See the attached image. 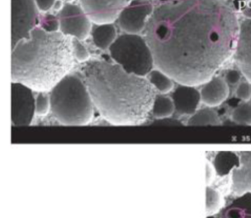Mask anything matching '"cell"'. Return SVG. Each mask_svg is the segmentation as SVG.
<instances>
[{
  "label": "cell",
  "instance_id": "6da1fadb",
  "mask_svg": "<svg viewBox=\"0 0 251 218\" xmlns=\"http://www.w3.org/2000/svg\"><path fill=\"white\" fill-rule=\"evenodd\" d=\"M239 26L222 0H170L155 8L144 32L155 67L180 84L196 86L233 55Z\"/></svg>",
  "mask_w": 251,
  "mask_h": 218
},
{
  "label": "cell",
  "instance_id": "7a4b0ae2",
  "mask_svg": "<svg viewBox=\"0 0 251 218\" xmlns=\"http://www.w3.org/2000/svg\"><path fill=\"white\" fill-rule=\"evenodd\" d=\"M82 72L95 107L106 120L119 125L145 121L157 95L148 80L106 61H87Z\"/></svg>",
  "mask_w": 251,
  "mask_h": 218
},
{
  "label": "cell",
  "instance_id": "3957f363",
  "mask_svg": "<svg viewBox=\"0 0 251 218\" xmlns=\"http://www.w3.org/2000/svg\"><path fill=\"white\" fill-rule=\"evenodd\" d=\"M73 42L62 32L36 27L12 49L11 80L37 91L51 90L74 66Z\"/></svg>",
  "mask_w": 251,
  "mask_h": 218
},
{
  "label": "cell",
  "instance_id": "277c9868",
  "mask_svg": "<svg viewBox=\"0 0 251 218\" xmlns=\"http://www.w3.org/2000/svg\"><path fill=\"white\" fill-rule=\"evenodd\" d=\"M50 110L66 125H84L93 117L95 104L86 83L68 74L50 90Z\"/></svg>",
  "mask_w": 251,
  "mask_h": 218
},
{
  "label": "cell",
  "instance_id": "5b68a950",
  "mask_svg": "<svg viewBox=\"0 0 251 218\" xmlns=\"http://www.w3.org/2000/svg\"><path fill=\"white\" fill-rule=\"evenodd\" d=\"M110 55L129 74L145 77L154 67V58L146 39L139 34L119 36L109 47Z\"/></svg>",
  "mask_w": 251,
  "mask_h": 218
},
{
  "label": "cell",
  "instance_id": "8992f818",
  "mask_svg": "<svg viewBox=\"0 0 251 218\" xmlns=\"http://www.w3.org/2000/svg\"><path fill=\"white\" fill-rule=\"evenodd\" d=\"M35 0H11V49L26 39L39 23Z\"/></svg>",
  "mask_w": 251,
  "mask_h": 218
},
{
  "label": "cell",
  "instance_id": "52a82bcc",
  "mask_svg": "<svg viewBox=\"0 0 251 218\" xmlns=\"http://www.w3.org/2000/svg\"><path fill=\"white\" fill-rule=\"evenodd\" d=\"M32 88L19 82L11 83V122L28 126L36 113V97Z\"/></svg>",
  "mask_w": 251,
  "mask_h": 218
},
{
  "label": "cell",
  "instance_id": "ba28073f",
  "mask_svg": "<svg viewBox=\"0 0 251 218\" xmlns=\"http://www.w3.org/2000/svg\"><path fill=\"white\" fill-rule=\"evenodd\" d=\"M59 20L60 30L63 34L79 40L87 39L91 30V20L82 7L66 3L60 11Z\"/></svg>",
  "mask_w": 251,
  "mask_h": 218
},
{
  "label": "cell",
  "instance_id": "9c48e42d",
  "mask_svg": "<svg viewBox=\"0 0 251 218\" xmlns=\"http://www.w3.org/2000/svg\"><path fill=\"white\" fill-rule=\"evenodd\" d=\"M154 8L148 0H133L119 14L118 23L127 33L138 34L145 30L146 25Z\"/></svg>",
  "mask_w": 251,
  "mask_h": 218
},
{
  "label": "cell",
  "instance_id": "30bf717a",
  "mask_svg": "<svg viewBox=\"0 0 251 218\" xmlns=\"http://www.w3.org/2000/svg\"><path fill=\"white\" fill-rule=\"evenodd\" d=\"M133 0H80L84 12L97 24L112 23L116 21L126 6Z\"/></svg>",
  "mask_w": 251,
  "mask_h": 218
},
{
  "label": "cell",
  "instance_id": "8fae6325",
  "mask_svg": "<svg viewBox=\"0 0 251 218\" xmlns=\"http://www.w3.org/2000/svg\"><path fill=\"white\" fill-rule=\"evenodd\" d=\"M233 55L239 70L251 83V18L240 23Z\"/></svg>",
  "mask_w": 251,
  "mask_h": 218
},
{
  "label": "cell",
  "instance_id": "7c38bea8",
  "mask_svg": "<svg viewBox=\"0 0 251 218\" xmlns=\"http://www.w3.org/2000/svg\"><path fill=\"white\" fill-rule=\"evenodd\" d=\"M171 99L174 103L175 110L185 115H193L202 101L200 92L195 87L180 83L172 93Z\"/></svg>",
  "mask_w": 251,
  "mask_h": 218
},
{
  "label": "cell",
  "instance_id": "4fadbf2b",
  "mask_svg": "<svg viewBox=\"0 0 251 218\" xmlns=\"http://www.w3.org/2000/svg\"><path fill=\"white\" fill-rule=\"evenodd\" d=\"M238 155L240 164L231 173V191L233 194L239 196L251 192V151H241Z\"/></svg>",
  "mask_w": 251,
  "mask_h": 218
},
{
  "label": "cell",
  "instance_id": "5bb4252c",
  "mask_svg": "<svg viewBox=\"0 0 251 218\" xmlns=\"http://www.w3.org/2000/svg\"><path fill=\"white\" fill-rule=\"evenodd\" d=\"M229 94L228 84L223 79L213 77L200 90L201 100L207 106L216 107L222 104Z\"/></svg>",
  "mask_w": 251,
  "mask_h": 218
},
{
  "label": "cell",
  "instance_id": "9a60e30c",
  "mask_svg": "<svg viewBox=\"0 0 251 218\" xmlns=\"http://www.w3.org/2000/svg\"><path fill=\"white\" fill-rule=\"evenodd\" d=\"M221 218H251V192L238 196L221 212Z\"/></svg>",
  "mask_w": 251,
  "mask_h": 218
},
{
  "label": "cell",
  "instance_id": "2e32d148",
  "mask_svg": "<svg viewBox=\"0 0 251 218\" xmlns=\"http://www.w3.org/2000/svg\"><path fill=\"white\" fill-rule=\"evenodd\" d=\"M213 164L217 175L220 177H225L239 166L240 158L234 152L222 151L216 154Z\"/></svg>",
  "mask_w": 251,
  "mask_h": 218
},
{
  "label": "cell",
  "instance_id": "e0dca14e",
  "mask_svg": "<svg viewBox=\"0 0 251 218\" xmlns=\"http://www.w3.org/2000/svg\"><path fill=\"white\" fill-rule=\"evenodd\" d=\"M116 35V27L112 23L98 24L92 31L94 43L97 47L101 50L109 48L117 39Z\"/></svg>",
  "mask_w": 251,
  "mask_h": 218
},
{
  "label": "cell",
  "instance_id": "ac0fdd59",
  "mask_svg": "<svg viewBox=\"0 0 251 218\" xmlns=\"http://www.w3.org/2000/svg\"><path fill=\"white\" fill-rule=\"evenodd\" d=\"M220 119L215 110L210 108H204L193 113L187 125L192 126H204V125H219Z\"/></svg>",
  "mask_w": 251,
  "mask_h": 218
},
{
  "label": "cell",
  "instance_id": "d6986e66",
  "mask_svg": "<svg viewBox=\"0 0 251 218\" xmlns=\"http://www.w3.org/2000/svg\"><path fill=\"white\" fill-rule=\"evenodd\" d=\"M174 103L171 98L164 96L163 94L156 95L151 110V112L155 118H168L174 112Z\"/></svg>",
  "mask_w": 251,
  "mask_h": 218
},
{
  "label": "cell",
  "instance_id": "ffe728a7",
  "mask_svg": "<svg viewBox=\"0 0 251 218\" xmlns=\"http://www.w3.org/2000/svg\"><path fill=\"white\" fill-rule=\"evenodd\" d=\"M148 81L161 94L170 92L174 86L173 80L159 69H152L148 74Z\"/></svg>",
  "mask_w": 251,
  "mask_h": 218
},
{
  "label": "cell",
  "instance_id": "44dd1931",
  "mask_svg": "<svg viewBox=\"0 0 251 218\" xmlns=\"http://www.w3.org/2000/svg\"><path fill=\"white\" fill-rule=\"evenodd\" d=\"M232 119L239 125H251V103H244L237 107L232 111Z\"/></svg>",
  "mask_w": 251,
  "mask_h": 218
},
{
  "label": "cell",
  "instance_id": "7402d4cb",
  "mask_svg": "<svg viewBox=\"0 0 251 218\" xmlns=\"http://www.w3.org/2000/svg\"><path fill=\"white\" fill-rule=\"evenodd\" d=\"M221 207V196L219 192L210 187L206 188V214L213 216Z\"/></svg>",
  "mask_w": 251,
  "mask_h": 218
},
{
  "label": "cell",
  "instance_id": "603a6c76",
  "mask_svg": "<svg viewBox=\"0 0 251 218\" xmlns=\"http://www.w3.org/2000/svg\"><path fill=\"white\" fill-rule=\"evenodd\" d=\"M50 109V96L46 91H39L36 96V113L45 115Z\"/></svg>",
  "mask_w": 251,
  "mask_h": 218
},
{
  "label": "cell",
  "instance_id": "cb8c5ba5",
  "mask_svg": "<svg viewBox=\"0 0 251 218\" xmlns=\"http://www.w3.org/2000/svg\"><path fill=\"white\" fill-rule=\"evenodd\" d=\"M41 28L48 32H58L60 29V20L53 15H47L42 19Z\"/></svg>",
  "mask_w": 251,
  "mask_h": 218
},
{
  "label": "cell",
  "instance_id": "d4e9b609",
  "mask_svg": "<svg viewBox=\"0 0 251 218\" xmlns=\"http://www.w3.org/2000/svg\"><path fill=\"white\" fill-rule=\"evenodd\" d=\"M73 47H74V53L75 57L79 61H86L90 58V54L88 52L87 49L81 44L79 39H75L72 40Z\"/></svg>",
  "mask_w": 251,
  "mask_h": 218
},
{
  "label": "cell",
  "instance_id": "484cf974",
  "mask_svg": "<svg viewBox=\"0 0 251 218\" xmlns=\"http://www.w3.org/2000/svg\"><path fill=\"white\" fill-rule=\"evenodd\" d=\"M236 96L243 101H248L251 98V83L250 82H242L238 84L236 90Z\"/></svg>",
  "mask_w": 251,
  "mask_h": 218
},
{
  "label": "cell",
  "instance_id": "4316f807",
  "mask_svg": "<svg viewBox=\"0 0 251 218\" xmlns=\"http://www.w3.org/2000/svg\"><path fill=\"white\" fill-rule=\"evenodd\" d=\"M240 79H241L240 72L235 69L229 70L226 74V82L230 85H236L240 81Z\"/></svg>",
  "mask_w": 251,
  "mask_h": 218
},
{
  "label": "cell",
  "instance_id": "83f0119b",
  "mask_svg": "<svg viewBox=\"0 0 251 218\" xmlns=\"http://www.w3.org/2000/svg\"><path fill=\"white\" fill-rule=\"evenodd\" d=\"M152 125H164V126H180L181 123L178 121L176 119H171L170 117L168 118H162V119H157Z\"/></svg>",
  "mask_w": 251,
  "mask_h": 218
},
{
  "label": "cell",
  "instance_id": "f1b7e54d",
  "mask_svg": "<svg viewBox=\"0 0 251 218\" xmlns=\"http://www.w3.org/2000/svg\"><path fill=\"white\" fill-rule=\"evenodd\" d=\"M55 1L56 0H35V3L39 10L48 11L55 4Z\"/></svg>",
  "mask_w": 251,
  "mask_h": 218
},
{
  "label": "cell",
  "instance_id": "f546056e",
  "mask_svg": "<svg viewBox=\"0 0 251 218\" xmlns=\"http://www.w3.org/2000/svg\"><path fill=\"white\" fill-rule=\"evenodd\" d=\"M244 15H245V16H247L248 17V19H251V9L250 8V9H247V10H245V12H244Z\"/></svg>",
  "mask_w": 251,
  "mask_h": 218
},
{
  "label": "cell",
  "instance_id": "4dcf8cb0",
  "mask_svg": "<svg viewBox=\"0 0 251 218\" xmlns=\"http://www.w3.org/2000/svg\"><path fill=\"white\" fill-rule=\"evenodd\" d=\"M161 3H165V2H168V1H170V0H159Z\"/></svg>",
  "mask_w": 251,
  "mask_h": 218
},
{
  "label": "cell",
  "instance_id": "1f68e13d",
  "mask_svg": "<svg viewBox=\"0 0 251 218\" xmlns=\"http://www.w3.org/2000/svg\"><path fill=\"white\" fill-rule=\"evenodd\" d=\"M213 218L212 216H208V218Z\"/></svg>",
  "mask_w": 251,
  "mask_h": 218
},
{
  "label": "cell",
  "instance_id": "d6a6232c",
  "mask_svg": "<svg viewBox=\"0 0 251 218\" xmlns=\"http://www.w3.org/2000/svg\"><path fill=\"white\" fill-rule=\"evenodd\" d=\"M65 1H74V0H65Z\"/></svg>",
  "mask_w": 251,
  "mask_h": 218
},
{
  "label": "cell",
  "instance_id": "836d02e7",
  "mask_svg": "<svg viewBox=\"0 0 251 218\" xmlns=\"http://www.w3.org/2000/svg\"></svg>",
  "mask_w": 251,
  "mask_h": 218
}]
</instances>
